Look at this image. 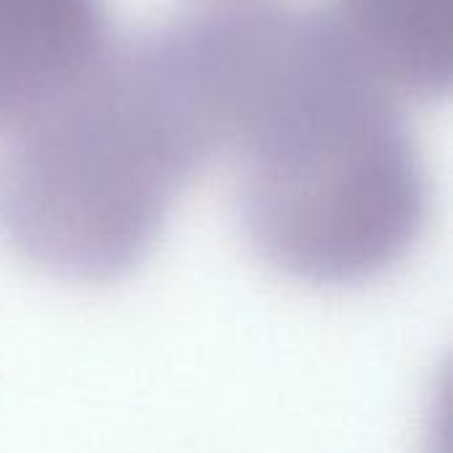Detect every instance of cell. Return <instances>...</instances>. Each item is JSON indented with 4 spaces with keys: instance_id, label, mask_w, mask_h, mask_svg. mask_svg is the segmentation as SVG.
<instances>
[{
    "instance_id": "cell-1",
    "label": "cell",
    "mask_w": 453,
    "mask_h": 453,
    "mask_svg": "<svg viewBox=\"0 0 453 453\" xmlns=\"http://www.w3.org/2000/svg\"><path fill=\"white\" fill-rule=\"evenodd\" d=\"M223 154L257 255L289 279L356 287L393 271L430 215L395 90L334 16L281 0L207 11Z\"/></svg>"
},
{
    "instance_id": "cell-2",
    "label": "cell",
    "mask_w": 453,
    "mask_h": 453,
    "mask_svg": "<svg viewBox=\"0 0 453 453\" xmlns=\"http://www.w3.org/2000/svg\"><path fill=\"white\" fill-rule=\"evenodd\" d=\"M220 135L178 21L109 45L58 98L8 130L0 236L69 281L130 273Z\"/></svg>"
},
{
    "instance_id": "cell-3",
    "label": "cell",
    "mask_w": 453,
    "mask_h": 453,
    "mask_svg": "<svg viewBox=\"0 0 453 453\" xmlns=\"http://www.w3.org/2000/svg\"><path fill=\"white\" fill-rule=\"evenodd\" d=\"M106 48L104 0H0V130L58 98Z\"/></svg>"
},
{
    "instance_id": "cell-4",
    "label": "cell",
    "mask_w": 453,
    "mask_h": 453,
    "mask_svg": "<svg viewBox=\"0 0 453 453\" xmlns=\"http://www.w3.org/2000/svg\"><path fill=\"white\" fill-rule=\"evenodd\" d=\"M334 19L395 93L417 98L449 93L451 0H337Z\"/></svg>"
}]
</instances>
